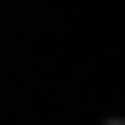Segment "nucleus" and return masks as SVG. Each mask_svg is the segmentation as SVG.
<instances>
[{
	"label": "nucleus",
	"instance_id": "obj_1",
	"mask_svg": "<svg viewBox=\"0 0 125 125\" xmlns=\"http://www.w3.org/2000/svg\"><path fill=\"white\" fill-rule=\"evenodd\" d=\"M108 125H125V119H108Z\"/></svg>",
	"mask_w": 125,
	"mask_h": 125
}]
</instances>
